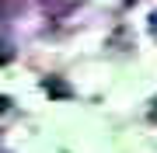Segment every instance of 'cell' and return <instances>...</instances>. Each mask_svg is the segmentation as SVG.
<instances>
[{
	"label": "cell",
	"instance_id": "6da1fadb",
	"mask_svg": "<svg viewBox=\"0 0 157 153\" xmlns=\"http://www.w3.org/2000/svg\"><path fill=\"white\" fill-rule=\"evenodd\" d=\"M42 91L49 94L52 101H70V97H73V87H70L63 77H45V80H42Z\"/></svg>",
	"mask_w": 157,
	"mask_h": 153
},
{
	"label": "cell",
	"instance_id": "7a4b0ae2",
	"mask_svg": "<svg viewBox=\"0 0 157 153\" xmlns=\"http://www.w3.org/2000/svg\"><path fill=\"white\" fill-rule=\"evenodd\" d=\"M73 7H80V0H42V11L49 14V17H56V21L67 17Z\"/></svg>",
	"mask_w": 157,
	"mask_h": 153
},
{
	"label": "cell",
	"instance_id": "3957f363",
	"mask_svg": "<svg viewBox=\"0 0 157 153\" xmlns=\"http://www.w3.org/2000/svg\"><path fill=\"white\" fill-rule=\"evenodd\" d=\"M11 59H14V46H11L7 35H0V66H7Z\"/></svg>",
	"mask_w": 157,
	"mask_h": 153
},
{
	"label": "cell",
	"instance_id": "277c9868",
	"mask_svg": "<svg viewBox=\"0 0 157 153\" xmlns=\"http://www.w3.org/2000/svg\"><path fill=\"white\" fill-rule=\"evenodd\" d=\"M25 0H0V11H21Z\"/></svg>",
	"mask_w": 157,
	"mask_h": 153
},
{
	"label": "cell",
	"instance_id": "5b68a950",
	"mask_svg": "<svg viewBox=\"0 0 157 153\" xmlns=\"http://www.w3.org/2000/svg\"><path fill=\"white\" fill-rule=\"evenodd\" d=\"M150 35L157 38V11H150Z\"/></svg>",
	"mask_w": 157,
	"mask_h": 153
},
{
	"label": "cell",
	"instance_id": "8992f818",
	"mask_svg": "<svg viewBox=\"0 0 157 153\" xmlns=\"http://www.w3.org/2000/svg\"><path fill=\"white\" fill-rule=\"evenodd\" d=\"M7 108H11V97H7V94H0V111H7Z\"/></svg>",
	"mask_w": 157,
	"mask_h": 153
}]
</instances>
